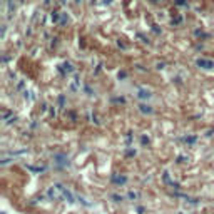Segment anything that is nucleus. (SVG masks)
<instances>
[{
    "mask_svg": "<svg viewBox=\"0 0 214 214\" xmlns=\"http://www.w3.org/2000/svg\"><path fill=\"white\" fill-rule=\"evenodd\" d=\"M197 65H201V67H204V69H211V67H214V64L211 62V60H204V59H199V60H197Z\"/></svg>",
    "mask_w": 214,
    "mask_h": 214,
    "instance_id": "1",
    "label": "nucleus"
}]
</instances>
